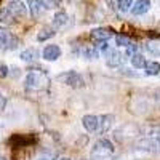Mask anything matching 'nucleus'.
<instances>
[{
  "instance_id": "nucleus-1",
  "label": "nucleus",
  "mask_w": 160,
  "mask_h": 160,
  "mask_svg": "<svg viewBox=\"0 0 160 160\" xmlns=\"http://www.w3.org/2000/svg\"><path fill=\"white\" fill-rule=\"evenodd\" d=\"M114 144L109 141V139H98L95 142V146H93V149H91V158H95V160H102V158H108L114 154Z\"/></svg>"
},
{
  "instance_id": "nucleus-2",
  "label": "nucleus",
  "mask_w": 160,
  "mask_h": 160,
  "mask_svg": "<svg viewBox=\"0 0 160 160\" xmlns=\"http://www.w3.org/2000/svg\"><path fill=\"white\" fill-rule=\"evenodd\" d=\"M42 69L38 71H34V72H29L28 77L24 80V87L26 90H42L48 85V77L45 75V72H40Z\"/></svg>"
},
{
  "instance_id": "nucleus-3",
  "label": "nucleus",
  "mask_w": 160,
  "mask_h": 160,
  "mask_svg": "<svg viewBox=\"0 0 160 160\" xmlns=\"http://www.w3.org/2000/svg\"><path fill=\"white\" fill-rule=\"evenodd\" d=\"M58 82H62L64 85H68V87H72V88H82L85 87V80L83 77L80 75L78 72L75 71H68V72H62L56 77Z\"/></svg>"
},
{
  "instance_id": "nucleus-4",
  "label": "nucleus",
  "mask_w": 160,
  "mask_h": 160,
  "mask_svg": "<svg viewBox=\"0 0 160 160\" xmlns=\"http://www.w3.org/2000/svg\"><path fill=\"white\" fill-rule=\"evenodd\" d=\"M7 10L10 11V15L13 16V19H24L28 16V7L21 0H11L7 5Z\"/></svg>"
},
{
  "instance_id": "nucleus-5",
  "label": "nucleus",
  "mask_w": 160,
  "mask_h": 160,
  "mask_svg": "<svg viewBox=\"0 0 160 160\" xmlns=\"http://www.w3.org/2000/svg\"><path fill=\"white\" fill-rule=\"evenodd\" d=\"M123 62V55L117 50H108L106 53V64L109 66V68H118V66H122Z\"/></svg>"
},
{
  "instance_id": "nucleus-6",
  "label": "nucleus",
  "mask_w": 160,
  "mask_h": 160,
  "mask_svg": "<svg viewBox=\"0 0 160 160\" xmlns=\"http://www.w3.org/2000/svg\"><path fill=\"white\" fill-rule=\"evenodd\" d=\"M151 5H152L151 0H136V2H133V7L130 8V11L133 16H141L151 10Z\"/></svg>"
},
{
  "instance_id": "nucleus-7",
  "label": "nucleus",
  "mask_w": 160,
  "mask_h": 160,
  "mask_svg": "<svg viewBox=\"0 0 160 160\" xmlns=\"http://www.w3.org/2000/svg\"><path fill=\"white\" fill-rule=\"evenodd\" d=\"M114 35V29L111 28H96L91 31V38L96 42H108V40Z\"/></svg>"
},
{
  "instance_id": "nucleus-8",
  "label": "nucleus",
  "mask_w": 160,
  "mask_h": 160,
  "mask_svg": "<svg viewBox=\"0 0 160 160\" xmlns=\"http://www.w3.org/2000/svg\"><path fill=\"white\" fill-rule=\"evenodd\" d=\"M99 118V123H98V133L99 135H104V133H108L114 123L115 117L112 114H104V115H98Z\"/></svg>"
},
{
  "instance_id": "nucleus-9",
  "label": "nucleus",
  "mask_w": 160,
  "mask_h": 160,
  "mask_svg": "<svg viewBox=\"0 0 160 160\" xmlns=\"http://www.w3.org/2000/svg\"><path fill=\"white\" fill-rule=\"evenodd\" d=\"M61 56V48L58 45H47L43 50H42V58L45 61H56L58 58Z\"/></svg>"
},
{
  "instance_id": "nucleus-10",
  "label": "nucleus",
  "mask_w": 160,
  "mask_h": 160,
  "mask_svg": "<svg viewBox=\"0 0 160 160\" xmlns=\"http://www.w3.org/2000/svg\"><path fill=\"white\" fill-rule=\"evenodd\" d=\"M75 53L80 55L82 58H85V59H96L99 56V51L95 45H82L80 50H77Z\"/></svg>"
},
{
  "instance_id": "nucleus-11",
  "label": "nucleus",
  "mask_w": 160,
  "mask_h": 160,
  "mask_svg": "<svg viewBox=\"0 0 160 160\" xmlns=\"http://www.w3.org/2000/svg\"><path fill=\"white\" fill-rule=\"evenodd\" d=\"M28 8L31 11L32 18H40L45 11V7H43L42 0H28Z\"/></svg>"
},
{
  "instance_id": "nucleus-12",
  "label": "nucleus",
  "mask_w": 160,
  "mask_h": 160,
  "mask_svg": "<svg viewBox=\"0 0 160 160\" xmlns=\"http://www.w3.org/2000/svg\"><path fill=\"white\" fill-rule=\"evenodd\" d=\"M68 22H69V15L64 10H59V11L55 13V16H53V28H55V29L66 28Z\"/></svg>"
},
{
  "instance_id": "nucleus-13",
  "label": "nucleus",
  "mask_w": 160,
  "mask_h": 160,
  "mask_svg": "<svg viewBox=\"0 0 160 160\" xmlns=\"http://www.w3.org/2000/svg\"><path fill=\"white\" fill-rule=\"evenodd\" d=\"M98 123H99V118L98 115H85L82 118V125L87 131L93 133V131H98Z\"/></svg>"
},
{
  "instance_id": "nucleus-14",
  "label": "nucleus",
  "mask_w": 160,
  "mask_h": 160,
  "mask_svg": "<svg viewBox=\"0 0 160 160\" xmlns=\"http://www.w3.org/2000/svg\"><path fill=\"white\" fill-rule=\"evenodd\" d=\"M32 141H35V138H31V136H24V135H13L10 138V144H13L15 148H22V146H28L31 144Z\"/></svg>"
},
{
  "instance_id": "nucleus-15",
  "label": "nucleus",
  "mask_w": 160,
  "mask_h": 160,
  "mask_svg": "<svg viewBox=\"0 0 160 160\" xmlns=\"http://www.w3.org/2000/svg\"><path fill=\"white\" fill-rule=\"evenodd\" d=\"M56 35V31L55 28H51V26H45V28L40 29V32L37 34V40L38 42H45V40H50L51 37Z\"/></svg>"
},
{
  "instance_id": "nucleus-16",
  "label": "nucleus",
  "mask_w": 160,
  "mask_h": 160,
  "mask_svg": "<svg viewBox=\"0 0 160 160\" xmlns=\"http://www.w3.org/2000/svg\"><path fill=\"white\" fill-rule=\"evenodd\" d=\"M19 58H21L22 61H26V62H32V61H35V59L38 58V51H37L35 48H28V50L21 51Z\"/></svg>"
},
{
  "instance_id": "nucleus-17",
  "label": "nucleus",
  "mask_w": 160,
  "mask_h": 160,
  "mask_svg": "<svg viewBox=\"0 0 160 160\" xmlns=\"http://www.w3.org/2000/svg\"><path fill=\"white\" fill-rule=\"evenodd\" d=\"M130 59H131V66H133L135 69H144L146 62H148V61H146V58L141 55V53H136V55H133Z\"/></svg>"
},
{
  "instance_id": "nucleus-18",
  "label": "nucleus",
  "mask_w": 160,
  "mask_h": 160,
  "mask_svg": "<svg viewBox=\"0 0 160 160\" xmlns=\"http://www.w3.org/2000/svg\"><path fill=\"white\" fill-rule=\"evenodd\" d=\"M144 69H146V74H148V75H158L160 74V62L149 61V62H146Z\"/></svg>"
},
{
  "instance_id": "nucleus-19",
  "label": "nucleus",
  "mask_w": 160,
  "mask_h": 160,
  "mask_svg": "<svg viewBox=\"0 0 160 160\" xmlns=\"http://www.w3.org/2000/svg\"><path fill=\"white\" fill-rule=\"evenodd\" d=\"M133 2H135V0H117V7L122 13H127L133 7Z\"/></svg>"
},
{
  "instance_id": "nucleus-20",
  "label": "nucleus",
  "mask_w": 160,
  "mask_h": 160,
  "mask_svg": "<svg viewBox=\"0 0 160 160\" xmlns=\"http://www.w3.org/2000/svg\"><path fill=\"white\" fill-rule=\"evenodd\" d=\"M11 21H13V16L10 15V11L7 10V7L0 10V22L8 24V22H11Z\"/></svg>"
},
{
  "instance_id": "nucleus-21",
  "label": "nucleus",
  "mask_w": 160,
  "mask_h": 160,
  "mask_svg": "<svg viewBox=\"0 0 160 160\" xmlns=\"http://www.w3.org/2000/svg\"><path fill=\"white\" fill-rule=\"evenodd\" d=\"M130 43V38L125 34H117L115 35V45L117 47H127Z\"/></svg>"
},
{
  "instance_id": "nucleus-22",
  "label": "nucleus",
  "mask_w": 160,
  "mask_h": 160,
  "mask_svg": "<svg viewBox=\"0 0 160 160\" xmlns=\"http://www.w3.org/2000/svg\"><path fill=\"white\" fill-rule=\"evenodd\" d=\"M10 35H11V34H10V32H7L5 29H0V48H2V47H7Z\"/></svg>"
},
{
  "instance_id": "nucleus-23",
  "label": "nucleus",
  "mask_w": 160,
  "mask_h": 160,
  "mask_svg": "<svg viewBox=\"0 0 160 160\" xmlns=\"http://www.w3.org/2000/svg\"><path fill=\"white\" fill-rule=\"evenodd\" d=\"M125 53H127V56H133V55H136V53H138V45L136 43H128L127 47H125Z\"/></svg>"
},
{
  "instance_id": "nucleus-24",
  "label": "nucleus",
  "mask_w": 160,
  "mask_h": 160,
  "mask_svg": "<svg viewBox=\"0 0 160 160\" xmlns=\"http://www.w3.org/2000/svg\"><path fill=\"white\" fill-rule=\"evenodd\" d=\"M42 2H43L45 10H51V8H56V7H59L61 0H42Z\"/></svg>"
},
{
  "instance_id": "nucleus-25",
  "label": "nucleus",
  "mask_w": 160,
  "mask_h": 160,
  "mask_svg": "<svg viewBox=\"0 0 160 160\" xmlns=\"http://www.w3.org/2000/svg\"><path fill=\"white\" fill-rule=\"evenodd\" d=\"M34 160H55V155H51V154H40Z\"/></svg>"
},
{
  "instance_id": "nucleus-26",
  "label": "nucleus",
  "mask_w": 160,
  "mask_h": 160,
  "mask_svg": "<svg viewBox=\"0 0 160 160\" xmlns=\"http://www.w3.org/2000/svg\"><path fill=\"white\" fill-rule=\"evenodd\" d=\"M8 75V68H7V66L5 64H0V77H7Z\"/></svg>"
},
{
  "instance_id": "nucleus-27",
  "label": "nucleus",
  "mask_w": 160,
  "mask_h": 160,
  "mask_svg": "<svg viewBox=\"0 0 160 160\" xmlns=\"http://www.w3.org/2000/svg\"><path fill=\"white\" fill-rule=\"evenodd\" d=\"M5 102H7V99L2 96V93H0V111H2V109L5 108Z\"/></svg>"
},
{
  "instance_id": "nucleus-28",
  "label": "nucleus",
  "mask_w": 160,
  "mask_h": 160,
  "mask_svg": "<svg viewBox=\"0 0 160 160\" xmlns=\"http://www.w3.org/2000/svg\"><path fill=\"white\" fill-rule=\"evenodd\" d=\"M58 160H69V158H66V157H62V158H58Z\"/></svg>"
},
{
  "instance_id": "nucleus-29",
  "label": "nucleus",
  "mask_w": 160,
  "mask_h": 160,
  "mask_svg": "<svg viewBox=\"0 0 160 160\" xmlns=\"http://www.w3.org/2000/svg\"><path fill=\"white\" fill-rule=\"evenodd\" d=\"M0 160H3V158H2V157H0Z\"/></svg>"
}]
</instances>
